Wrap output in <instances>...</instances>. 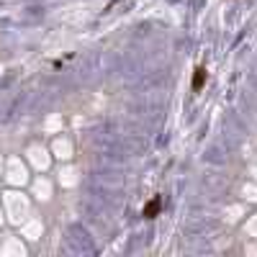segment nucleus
Wrapping results in <instances>:
<instances>
[{
	"mask_svg": "<svg viewBox=\"0 0 257 257\" xmlns=\"http://www.w3.org/2000/svg\"><path fill=\"white\" fill-rule=\"evenodd\" d=\"M203 82H206V67H198L196 70V75H193V90H201L203 88Z\"/></svg>",
	"mask_w": 257,
	"mask_h": 257,
	"instance_id": "2",
	"label": "nucleus"
},
{
	"mask_svg": "<svg viewBox=\"0 0 257 257\" xmlns=\"http://www.w3.org/2000/svg\"><path fill=\"white\" fill-rule=\"evenodd\" d=\"M160 211H162V198H160V196H155L152 201H149V203L142 208V216H144V219H155Z\"/></svg>",
	"mask_w": 257,
	"mask_h": 257,
	"instance_id": "1",
	"label": "nucleus"
}]
</instances>
